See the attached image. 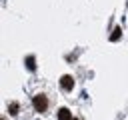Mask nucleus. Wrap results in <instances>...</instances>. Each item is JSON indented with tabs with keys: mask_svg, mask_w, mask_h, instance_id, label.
<instances>
[{
	"mask_svg": "<svg viewBox=\"0 0 128 120\" xmlns=\"http://www.w3.org/2000/svg\"><path fill=\"white\" fill-rule=\"evenodd\" d=\"M60 86H62L64 90H72V86H74L72 76H62V78H60Z\"/></svg>",
	"mask_w": 128,
	"mask_h": 120,
	"instance_id": "obj_2",
	"label": "nucleus"
},
{
	"mask_svg": "<svg viewBox=\"0 0 128 120\" xmlns=\"http://www.w3.org/2000/svg\"><path fill=\"white\" fill-rule=\"evenodd\" d=\"M26 62H28V68L32 70V68H34V60H32V58H26Z\"/></svg>",
	"mask_w": 128,
	"mask_h": 120,
	"instance_id": "obj_5",
	"label": "nucleus"
},
{
	"mask_svg": "<svg viewBox=\"0 0 128 120\" xmlns=\"http://www.w3.org/2000/svg\"><path fill=\"white\" fill-rule=\"evenodd\" d=\"M8 110H10V114H18L20 106H18V104H10V106H8Z\"/></svg>",
	"mask_w": 128,
	"mask_h": 120,
	"instance_id": "obj_4",
	"label": "nucleus"
},
{
	"mask_svg": "<svg viewBox=\"0 0 128 120\" xmlns=\"http://www.w3.org/2000/svg\"><path fill=\"white\" fill-rule=\"evenodd\" d=\"M72 120H76V118H72Z\"/></svg>",
	"mask_w": 128,
	"mask_h": 120,
	"instance_id": "obj_6",
	"label": "nucleus"
},
{
	"mask_svg": "<svg viewBox=\"0 0 128 120\" xmlns=\"http://www.w3.org/2000/svg\"><path fill=\"white\" fill-rule=\"evenodd\" d=\"M58 120H72V114L68 108H60L58 110Z\"/></svg>",
	"mask_w": 128,
	"mask_h": 120,
	"instance_id": "obj_3",
	"label": "nucleus"
},
{
	"mask_svg": "<svg viewBox=\"0 0 128 120\" xmlns=\"http://www.w3.org/2000/svg\"><path fill=\"white\" fill-rule=\"evenodd\" d=\"M32 104H34L36 112H46V108H48V98H46L44 94H38V96H34Z\"/></svg>",
	"mask_w": 128,
	"mask_h": 120,
	"instance_id": "obj_1",
	"label": "nucleus"
}]
</instances>
